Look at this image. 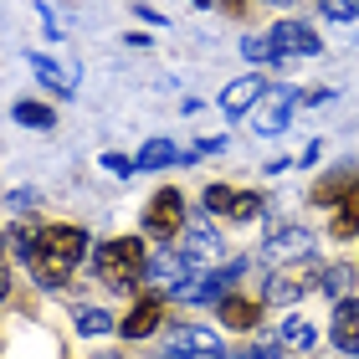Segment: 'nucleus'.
I'll use <instances>...</instances> for the list:
<instances>
[{"mask_svg":"<svg viewBox=\"0 0 359 359\" xmlns=\"http://www.w3.org/2000/svg\"><path fill=\"white\" fill-rule=\"evenodd\" d=\"M216 308H221V318L231 323V329H257V318H262V303L241 298V292H226Z\"/></svg>","mask_w":359,"mask_h":359,"instance_id":"15","label":"nucleus"},{"mask_svg":"<svg viewBox=\"0 0 359 359\" xmlns=\"http://www.w3.org/2000/svg\"><path fill=\"white\" fill-rule=\"evenodd\" d=\"M103 165H108L113 175H134V159H123V154H103Z\"/></svg>","mask_w":359,"mask_h":359,"instance_id":"27","label":"nucleus"},{"mask_svg":"<svg viewBox=\"0 0 359 359\" xmlns=\"http://www.w3.org/2000/svg\"><path fill=\"white\" fill-rule=\"evenodd\" d=\"M97 277H103L108 287H134L139 277H144V241L139 236H118V241H103L97 247Z\"/></svg>","mask_w":359,"mask_h":359,"instance_id":"2","label":"nucleus"},{"mask_svg":"<svg viewBox=\"0 0 359 359\" xmlns=\"http://www.w3.org/2000/svg\"><path fill=\"white\" fill-rule=\"evenodd\" d=\"M323 15H334V21H359V0H323Z\"/></svg>","mask_w":359,"mask_h":359,"instance_id":"25","label":"nucleus"},{"mask_svg":"<svg viewBox=\"0 0 359 359\" xmlns=\"http://www.w3.org/2000/svg\"><path fill=\"white\" fill-rule=\"evenodd\" d=\"M272 6H287V0H272Z\"/></svg>","mask_w":359,"mask_h":359,"instance_id":"31","label":"nucleus"},{"mask_svg":"<svg viewBox=\"0 0 359 359\" xmlns=\"http://www.w3.org/2000/svg\"><path fill=\"white\" fill-rule=\"evenodd\" d=\"M292 88H262V97H257V108H252V128L257 134H283L287 128V118H292Z\"/></svg>","mask_w":359,"mask_h":359,"instance_id":"4","label":"nucleus"},{"mask_svg":"<svg viewBox=\"0 0 359 359\" xmlns=\"http://www.w3.org/2000/svg\"><path fill=\"white\" fill-rule=\"evenodd\" d=\"M77 329H83V334H108L113 318L103 313V308H83V313H77Z\"/></svg>","mask_w":359,"mask_h":359,"instance_id":"23","label":"nucleus"},{"mask_svg":"<svg viewBox=\"0 0 359 359\" xmlns=\"http://www.w3.org/2000/svg\"><path fill=\"white\" fill-rule=\"evenodd\" d=\"M195 6H210V0H195Z\"/></svg>","mask_w":359,"mask_h":359,"instance_id":"30","label":"nucleus"},{"mask_svg":"<svg viewBox=\"0 0 359 359\" xmlns=\"http://www.w3.org/2000/svg\"><path fill=\"white\" fill-rule=\"evenodd\" d=\"M41 231H46V226H36V221H15L11 226V252L21 257V262H31L36 247H41Z\"/></svg>","mask_w":359,"mask_h":359,"instance_id":"16","label":"nucleus"},{"mask_svg":"<svg viewBox=\"0 0 359 359\" xmlns=\"http://www.w3.org/2000/svg\"><path fill=\"white\" fill-rule=\"evenodd\" d=\"M185 257H190V267H210L221 257V236L210 226H185Z\"/></svg>","mask_w":359,"mask_h":359,"instance_id":"13","label":"nucleus"},{"mask_svg":"<svg viewBox=\"0 0 359 359\" xmlns=\"http://www.w3.org/2000/svg\"><path fill=\"white\" fill-rule=\"evenodd\" d=\"M144 277H149L154 287H170V292H180L195 277V267H190V257L185 252H165V257H154L149 267H144Z\"/></svg>","mask_w":359,"mask_h":359,"instance_id":"8","label":"nucleus"},{"mask_svg":"<svg viewBox=\"0 0 359 359\" xmlns=\"http://www.w3.org/2000/svg\"><path fill=\"white\" fill-rule=\"evenodd\" d=\"M354 231H359V180L344 185V205L334 216V236H354Z\"/></svg>","mask_w":359,"mask_h":359,"instance_id":"17","label":"nucleus"},{"mask_svg":"<svg viewBox=\"0 0 359 359\" xmlns=\"http://www.w3.org/2000/svg\"><path fill=\"white\" fill-rule=\"evenodd\" d=\"M165 359H201V354H165Z\"/></svg>","mask_w":359,"mask_h":359,"instance_id":"29","label":"nucleus"},{"mask_svg":"<svg viewBox=\"0 0 359 359\" xmlns=\"http://www.w3.org/2000/svg\"><path fill=\"white\" fill-rule=\"evenodd\" d=\"M262 257H267L272 267H298V262H308V257H313V236H308L303 226H277V231L267 236Z\"/></svg>","mask_w":359,"mask_h":359,"instance_id":"3","label":"nucleus"},{"mask_svg":"<svg viewBox=\"0 0 359 359\" xmlns=\"http://www.w3.org/2000/svg\"><path fill=\"white\" fill-rule=\"evenodd\" d=\"M31 72L46 83V93H57V97H72L77 93V67L72 62H62V57H31Z\"/></svg>","mask_w":359,"mask_h":359,"instance_id":"10","label":"nucleus"},{"mask_svg":"<svg viewBox=\"0 0 359 359\" xmlns=\"http://www.w3.org/2000/svg\"><path fill=\"white\" fill-rule=\"evenodd\" d=\"M354 359H359V354H354Z\"/></svg>","mask_w":359,"mask_h":359,"instance_id":"32","label":"nucleus"},{"mask_svg":"<svg viewBox=\"0 0 359 359\" xmlns=\"http://www.w3.org/2000/svg\"><path fill=\"white\" fill-rule=\"evenodd\" d=\"M349 277H354L349 267H329L318 283H323V292H329V298H344V292H349Z\"/></svg>","mask_w":359,"mask_h":359,"instance_id":"22","label":"nucleus"},{"mask_svg":"<svg viewBox=\"0 0 359 359\" xmlns=\"http://www.w3.org/2000/svg\"><path fill=\"white\" fill-rule=\"evenodd\" d=\"M303 277H287V272H277L272 283H267V303H298L303 298Z\"/></svg>","mask_w":359,"mask_h":359,"instance_id":"19","label":"nucleus"},{"mask_svg":"<svg viewBox=\"0 0 359 359\" xmlns=\"http://www.w3.org/2000/svg\"><path fill=\"white\" fill-rule=\"evenodd\" d=\"M231 359H283V344H247V349H236Z\"/></svg>","mask_w":359,"mask_h":359,"instance_id":"26","label":"nucleus"},{"mask_svg":"<svg viewBox=\"0 0 359 359\" xmlns=\"http://www.w3.org/2000/svg\"><path fill=\"white\" fill-rule=\"evenodd\" d=\"M11 118L26 123V128H52V108H41V103H15Z\"/></svg>","mask_w":359,"mask_h":359,"instance_id":"21","label":"nucleus"},{"mask_svg":"<svg viewBox=\"0 0 359 359\" xmlns=\"http://www.w3.org/2000/svg\"><path fill=\"white\" fill-rule=\"evenodd\" d=\"M272 46H277V62H292V57H318V36L308 31L303 21H283L272 31Z\"/></svg>","mask_w":359,"mask_h":359,"instance_id":"6","label":"nucleus"},{"mask_svg":"<svg viewBox=\"0 0 359 359\" xmlns=\"http://www.w3.org/2000/svg\"><path fill=\"white\" fill-rule=\"evenodd\" d=\"M11 292V272H6V241H0V298Z\"/></svg>","mask_w":359,"mask_h":359,"instance_id":"28","label":"nucleus"},{"mask_svg":"<svg viewBox=\"0 0 359 359\" xmlns=\"http://www.w3.org/2000/svg\"><path fill=\"white\" fill-rule=\"evenodd\" d=\"M262 88H267L262 77H236V83L221 93V113L226 118H247V113L257 108V97H262Z\"/></svg>","mask_w":359,"mask_h":359,"instance_id":"11","label":"nucleus"},{"mask_svg":"<svg viewBox=\"0 0 359 359\" xmlns=\"http://www.w3.org/2000/svg\"><path fill=\"white\" fill-rule=\"evenodd\" d=\"M144 231H149V236L185 231V201H180V190H159L149 201V210H144Z\"/></svg>","mask_w":359,"mask_h":359,"instance_id":"5","label":"nucleus"},{"mask_svg":"<svg viewBox=\"0 0 359 359\" xmlns=\"http://www.w3.org/2000/svg\"><path fill=\"white\" fill-rule=\"evenodd\" d=\"M159 318H165V303H159V298H139L134 313L123 318V334H128V339H144V334L159 329Z\"/></svg>","mask_w":359,"mask_h":359,"instance_id":"14","label":"nucleus"},{"mask_svg":"<svg viewBox=\"0 0 359 359\" xmlns=\"http://www.w3.org/2000/svg\"><path fill=\"white\" fill-rule=\"evenodd\" d=\"M277 344H283V349H308V344H313V323H308V318H283V329H277Z\"/></svg>","mask_w":359,"mask_h":359,"instance_id":"18","label":"nucleus"},{"mask_svg":"<svg viewBox=\"0 0 359 359\" xmlns=\"http://www.w3.org/2000/svg\"><path fill=\"white\" fill-rule=\"evenodd\" d=\"M170 354H201V359H226L221 349V339L210 334V329H170Z\"/></svg>","mask_w":359,"mask_h":359,"instance_id":"9","label":"nucleus"},{"mask_svg":"<svg viewBox=\"0 0 359 359\" xmlns=\"http://www.w3.org/2000/svg\"><path fill=\"white\" fill-rule=\"evenodd\" d=\"M170 159H175V144H170V139H149V144L139 149L134 170H159V165H170Z\"/></svg>","mask_w":359,"mask_h":359,"instance_id":"20","label":"nucleus"},{"mask_svg":"<svg viewBox=\"0 0 359 359\" xmlns=\"http://www.w3.org/2000/svg\"><path fill=\"white\" fill-rule=\"evenodd\" d=\"M241 52H247L252 62H277V46H272V36H247V41H241Z\"/></svg>","mask_w":359,"mask_h":359,"instance_id":"24","label":"nucleus"},{"mask_svg":"<svg viewBox=\"0 0 359 359\" xmlns=\"http://www.w3.org/2000/svg\"><path fill=\"white\" fill-rule=\"evenodd\" d=\"M334 344L359 354V298H339V308H334Z\"/></svg>","mask_w":359,"mask_h":359,"instance_id":"12","label":"nucleus"},{"mask_svg":"<svg viewBox=\"0 0 359 359\" xmlns=\"http://www.w3.org/2000/svg\"><path fill=\"white\" fill-rule=\"evenodd\" d=\"M205 210L231 216V221H252V216H262V201H257V195H236V190H226V185H210L205 190Z\"/></svg>","mask_w":359,"mask_h":359,"instance_id":"7","label":"nucleus"},{"mask_svg":"<svg viewBox=\"0 0 359 359\" xmlns=\"http://www.w3.org/2000/svg\"><path fill=\"white\" fill-rule=\"evenodd\" d=\"M83 252H88V231H77V226H46V231H41V247H36V257H31L36 283H46V287L67 283L72 267L83 262Z\"/></svg>","mask_w":359,"mask_h":359,"instance_id":"1","label":"nucleus"}]
</instances>
